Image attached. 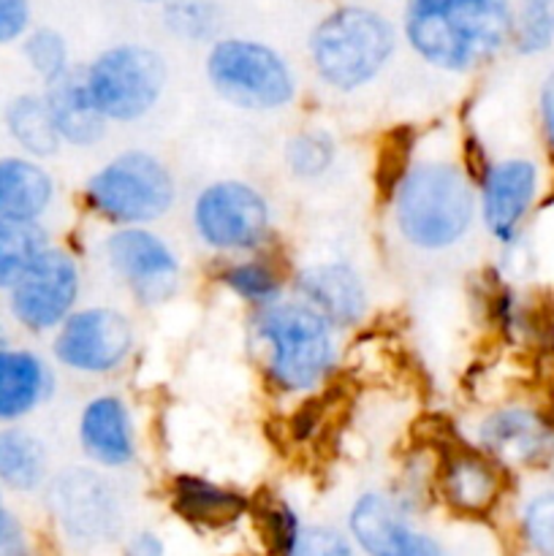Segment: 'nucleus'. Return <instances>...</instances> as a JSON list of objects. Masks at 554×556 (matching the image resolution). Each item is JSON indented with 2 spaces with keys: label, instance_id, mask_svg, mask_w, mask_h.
<instances>
[{
  "label": "nucleus",
  "instance_id": "1",
  "mask_svg": "<svg viewBox=\"0 0 554 556\" xmlns=\"http://www.w3.org/2000/svg\"><path fill=\"white\" fill-rule=\"evenodd\" d=\"M511 0H407L402 30L432 68L467 74L511 43Z\"/></svg>",
  "mask_w": 554,
  "mask_h": 556
},
{
  "label": "nucleus",
  "instance_id": "2",
  "mask_svg": "<svg viewBox=\"0 0 554 556\" xmlns=\"http://www.w3.org/2000/svg\"><path fill=\"white\" fill-rule=\"evenodd\" d=\"M476 220V190L459 163L418 161L394 185V223L416 250L440 253L470 231Z\"/></svg>",
  "mask_w": 554,
  "mask_h": 556
},
{
  "label": "nucleus",
  "instance_id": "3",
  "mask_svg": "<svg viewBox=\"0 0 554 556\" xmlns=\"http://www.w3.org/2000/svg\"><path fill=\"white\" fill-rule=\"evenodd\" d=\"M396 49V30L383 14L364 5H342L310 33L315 76L337 92H353L378 79Z\"/></svg>",
  "mask_w": 554,
  "mask_h": 556
},
{
  "label": "nucleus",
  "instance_id": "4",
  "mask_svg": "<svg viewBox=\"0 0 554 556\" xmlns=\"http://www.w3.org/2000/svg\"><path fill=\"white\" fill-rule=\"evenodd\" d=\"M335 326L304 302H275L255 315V337L266 345V369L288 394L313 391L337 358Z\"/></svg>",
  "mask_w": 554,
  "mask_h": 556
},
{
  "label": "nucleus",
  "instance_id": "5",
  "mask_svg": "<svg viewBox=\"0 0 554 556\" xmlns=\"http://www.w3.org/2000/svg\"><path fill=\"white\" fill-rule=\"evenodd\" d=\"M212 90L248 112H277L297 98V76L288 60L255 38H217L204 60Z\"/></svg>",
  "mask_w": 554,
  "mask_h": 556
},
{
  "label": "nucleus",
  "instance_id": "6",
  "mask_svg": "<svg viewBox=\"0 0 554 556\" xmlns=\"http://www.w3.org/2000/svg\"><path fill=\"white\" fill-rule=\"evenodd\" d=\"M85 199L103 220L147 226L172 210L177 182L161 157L144 150H125L87 179Z\"/></svg>",
  "mask_w": 554,
  "mask_h": 556
},
{
  "label": "nucleus",
  "instance_id": "7",
  "mask_svg": "<svg viewBox=\"0 0 554 556\" xmlns=\"http://www.w3.org/2000/svg\"><path fill=\"white\" fill-rule=\"evenodd\" d=\"M87 87L109 123H136L161 101L168 81L166 60L144 43H117L85 68Z\"/></svg>",
  "mask_w": 554,
  "mask_h": 556
},
{
  "label": "nucleus",
  "instance_id": "8",
  "mask_svg": "<svg viewBox=\"0 0 554 556\" xmlns=\"http://www.w3.org/2000/svg\"><path fill=\"white\" fill-rule=\"evenodd\" d=\"M193 228L201 242L221 253H248L261 248L269 237V201L253 185L239 179L212 182L196 195Z\"/></svg>",
  "mask_w": 554,
  "mask_h": 556
},
{
  "label": "nucleus",
  "instance_id": "9",
  "mask_svg": "<svg viewBox=\"0 0 554 556\" xmlns=\"http://www.w3.org/2000/svg\"><path fill=\"white\" fill-rule=\"evenodd\" d=\"M134 348V326L119 309H74L54 334L52 353L71 372L106 375L128 358Z\"/></svg>",
  "mask_w": 554,
  "mask_h": 556
},
{
  "label": "nucleus",
  "instance_id": "10",
  "mask_svg": "<svg viewBox=\"0 0 554 556\" xmlns=\"http://www.w3.org/2000/svg\"><path fill=\"white\" fill-rule=\"evenodd\" d=\"M9 291L11 313L25 329H58L74 313L76 299H79V264L65 250L47 248Z\"/></svg>",
  "mask_w": 554,
  "mask_h": 556
},
{
  "label": "nucleus",
  "instance_id": "11",
  "mask_svg": "<svg viewBox=\"0 0 554 556\" xmlns=\"http://www.w3.org/2000/svg\"><path fill=\"white\" fill-rule=\"evenodd\" d=\"M109 269L141 304H161L177 291L179 261L158 233L144 226H123L103 242Z\"/></svg>",
  "mask_w": 554,
  "mask_h": 556
},
{
  "label": "nucleus",
  "instance_id": "12",
  "mask_svg": "<svg viewBox=\"0 0 554 556\" xmlns=\"http://www.w3.org/2000/svg\"><path fill=\"white\" fill-rule=\"evenodd\" d=\"M348 527L367 556H449L435 538L413 530L402 510L378 492L356 500Z\"/></svg>",
  "mask_w": 554,
  "mask_h": 556
},
{
  "label": "nucleus",
  "instance_id": "13",
  "mask_svg": "<svg viewBox=\"0 0 554 556\" xmlns=\"http://www.w3.org/2000/svg\"><path fill=\"white\" fill-rule=\"evenodd\" d=\"M538 193V168L525 157L498 161L483 172L481 217L487 231L500 242H514L521 220Z\"/></svg>",
  "mask_w": 554,
  "mask_h": 556
},
{
  "label": "nucleus",
  "instance_id": "14",
  "mask_svg": "<svg viewBox=\"0 0 554 556\" xmlns=\"http://www.w3.org/2000/svg\"><path fill=\"white\" fill-rule=\"evenodd\" d=\"M299 302L310 304L331 326H356L367 313V288L358 271L342 261L307 266L293 280Z\"/></svg>",
  "mask_w": 554,
  "mask_h": 556
},
{
  "label": "nucleus",
  "instance_id": "15",
  "mask_svg": "<svg viewBox=\"0 0 554 556\" xmlns=\"http://www.w3.org/2000/svg\"><path fill=\"white\" fill-rule=\"evenodd\" d=\"M79 445L96 465L117 470L134 462L136 429L128 405L114 394H101L79 416Z\"/></svg>",
  "mask_w": 554,
  "mask_h": 556
},
{
  "label": "nucleus",
  "instance_id": "16",
  "mask_svg": "<svg viewBox=\"0 0 554 556\" xmlns=\"http://www.w3.org/2000/svg\"><path fill=\"white\" fill-rule=\"evenodd\" d=\"M52 503L58 519L76 538H101L117 525V503L106 483L90 470H71L58 478Z\"/></svg>",
  "mask_w": 554,
  "mask_h": 556
},
{
  "label": "nucleus",
  "instance_id": "17",
  "mask_svg": "<svg viewBox=\"0 0 554 556\" xmlns=\"http://www.w3.org/2000/svg\"><path fill=\"white\" fill-rule=\"evenodd\" d=\"M478 443L498 459L530 465L552 451L554 434L538 413L527 407H503L483 418L478 427Z\"/></svg>",
  "mask_w": 554,
  "mask_h": 556
},
{
  "label": "nucleus",
  "instance_id": "18",
  "mask_svg": "<svg viewBox=\"0 0 554 556\" xmlns=\"http://www.w3.org/2000/svg\"><path fill=\"white\" fill-rule=\"evenodd\" d=\"M52 123L58 128L60 139L74 147H96L106 136L109 119L96 106L87 87L85 71L71 65L63 76L49 81L43 92Z\"/></svg>",
  "mask_w": 554,
  "mask_h": 556
},
{
  "label": "nucleus",
  "instance_id": "19",
  "mask_svg": "<svg viewBox=\"0 0 554 556\" xmlns=\"http://www.w3.org/2000/svg\"><path fill=\"white\" fill-rule=\"evenodd\" d=\"M172 505L188 525L201 530H226L248 510L242 494L196 476H177L172 483Z\"/></svg>",
  "mask_w": 554,
  "mask_h": 556
},
{
  "label": "nucleus",
  "instance_id": "20",
  "mask_svg": "<svg viewBox=\"0 0 554 556\" xmlns=\"http://www.w3.org/2000/svg\"><path fill=\"white\" fill-rule=\"evenodd\" d=\"M52 375L30 351L0 348V421L27 416L47 400Z\"/></svg>",
  "mask_w": 554,
  "mask_h": 556
},
{
  "label": "nucleus",
  "instance_id": "21",
  "mask_svg": "<svg viewBox=\"0 0 554 556\" xmlns=\"http://www.w3.org/2000/svg\"><path fill=\"white\" fill-rule=\"evenodd\" d=\"M54 199L47 168L27 157H0V217L38 223Z\"/></svg>",
  "mask_w": 554,
  "mask_h": 556
},
{
  "label": "nucleus",
  "instance_id": "22",
  "mask_svg": "<svg viewBox=\"0 0 554 556\" xmlns=\"http://www.w3.org/2000/svg\"><path fill=\"white\" fill-rule=\"evenodd\" d=\"M440 489L451 508L481 514L498 500V472L473 451H451L440 470Z\"/></svg>",
  "mask_w": 554,
  "mask_h": 556
},
{
  "label": "nucleus",
  "instance_id": "23",
  "mask_svg": "<svg viewBox=\"0 0 554 556\" xmlns=\"http://www.w3.org/2000/svg\"><path fill=\"white\" fill-rule=\"evenodd\" d=\"M47 478V451L25 429H0V483L14 492H33Z\"/></svg>",
  "mask_w": 554,
  "mask_h": 556
},
{
  "label": "nucleus",
  "instance_id": "24",
  "mask_svg": "<svg viewBox=\"0 0 554 556\" xmlns=\"http://www.w3.org/2000/svg\"><path fill=\"white\" fill-rule=\"evenodd\" d=\"M5 125L16 144L36 157H49L60 150V134L52 123L43 96H20L5 109Z\"/></svg>",
  "mask_w": 554,
  "mask_h": 556
},
{
  "label": "nucleus",
  "instance_id": "25",
  "mask_svg": "<svg viewBox=\"0 0 554 556\" xmlns=\"http://www.w3.org/2000/svg\"><path fill=\"white\" fill-rule=\"evenodd\" d=\"M47 248L49 237L38 223L0 217V288L14 286Z\"/></svg>",
  "mask_w": 554,
  "mask_h": 556
},
{
  "label": "nucleus",
  "instance_id": "26",
  "mask_svg": "<svg viewBox=\"0 0 554 556\" xmlns=\"http://www.w3.org/2000/svg\"><path fill=\"white\" fill-rule=\"evenodd\" d=\"M163 25L179 41L212 43L223 27V11L215 0H166Z\"/></svg>",
  "mask_w": 554,
  "mask_h": 556
},
{
  "label": "nucleus",
  "instance_id": "27",
  "mask_svg": "<svg viewBox=\"0 0 554 556\" xmlns=\"http://www.w3.org/2000/svg\"><path fill=\"white\" fill-rule=\"evenodd\" d=\"M221 280L228 291L237 293L244 302L255 304L259 309L280 302L282 296L280 271L261 258L237 261V264L226 266V269L221 271Z\"/></svg>",
  "mask_w": 554,
  "mask_h": 556
},
{
  "label": "nucleus",
  "instance_id": "28",
  "mask_svg": "<svg viewBox=\"0 0 554 556\" xmlns=\"http://www.w3.org/2000/svg\"><path fill=\"white\" fill-rule=\"evenodd\" d=\"M337 157V144L326 130L310 128L291 136L286 144V163L293 177L318 179L331 168Z\"/></svg>",
  "mask_w": 554,
  "mask_h": 556
},
{
  "label": "nucleus",
  "instance_id": "29",
  "mask_svg": "<svg viewBox=\"0 0 554 556\" xmlns=\"http://www.w3.org/2000/svg\"><path fill=\"white\" fill-rule=\"evenodd\" d=\"M22 52H25L27 65L41 76L43 85L54 81L71 68L68 43L52 27H38V30L27 33L25 43H22Z\"/></svg>",
  "mask_w": 554,
  "mask_h": 556
},
{
  "label": "nucleus",
  "instance_id": "30",
  "mask_svg": "<svg viewBox=\"0 0 554 556\" xmlns=\"http://www.w3.org/2000/svg\"><path fill=\"white\" fill-rule=\"evenodd\" d=\"M554 38V11L549 3H521L514 11V27H511V43L516 52L536 54L552 43Z\"/></svg>",
  "mask_w": 554,
  "mask_h": 556
},
{
  "label": "nucleus",
  "instance_id": "31",
  "mask_svg": "<svg viewBox=\"0 0 554 556\" xmlns=\"http://www.w3.org/2000/svg\"><path fill=\"white\" fill-rule=\"evenodd\" d=\"M259 521L261 535H264L269 552L275 556H291L293 543H297L299 532H302L293 510L282 503H269L266 508L259 510Z\"/></svg>",
  "mask_w": 554,
  "mask_h": 556
},
{
  "label": "nucleus",
  "instance_id": "32",
  "mask_svg": "<svg viewBox=\"0 0 554 556\" xmlns=\"http://www.w3.org/2000/svg\"><path fill=\"white\" fill-rule=\"evenodd\" d=\"M527 543L538 556H554V492L530 500L521 519Z\"/></svg>",
  "mask_w": 554,
  "mask_h": 556
},
{
  "label": "nucleus",
  "instance_id": "33",
  "mask_svg": "<svg viewBox=\"0 0 554 556\" xmlns=\"http://www.w3.org/2000/svg\"><path fill=\"white\" fill-rule=\"evenodd\" d=\"M291 556H356L342 532L331 527H302Z\"/></svg>",
  "mask_w": 554,
  "mask_h": 556
},
{
  "label": "nucleus",
  "instance_id": "34",
  "mask_svg": "<svg viewBox=\"0 0 554 556\" xmlns=\"http://www.w3.org/2000/svg\"><path fill=\"white\" fill-rule=\"evenodd\" d=\"M30 27V0H0V43L22 38Z\"/></svg>",
  "mask_w": 554,
  "mask_h": 556
},
{
  "label": "nucleus",
  "instance_id": "35",
  "mask_svg": "<svg viewBox=\"0 0 554 556\" xmlns=\"http://www.w3.org/2000/svg\"><path fill=\"white\" fill-rule=\"evenodd\" d=\"M0 556H33L25 527L5 508H0Z\"/></svg>",
  "mask_w": 554,
  "mask_h": 556
},
{
  "label": "nucleus",
  "instance_id": "36",
  "mask_svg": "<svg viewBox=\"0 0 554 556\" xmlns=\"http://www.w3.org/2000/svg\"><path fill=\"white\" fill-rule=\"evenodd\" d=\"M541 123L549 144L554 147V74L541 87Z\"/></svg>",
  "mask_w": 554,
  "mask_h": 556
},
{
  "label": "nucleus",
  "instance_id": "37",
  "mask_svg": "<svg viewBox=\"0 0 554 556\" xmlns=\"http://www.w3.org/2000/svg\"><path fill=\"white\" fill-rule=\"evenodd\" d=\"M128 556H166V552H163V543L155 535L144 532V535H139L130 543Z\"/></svg>",
  "mask_w": 554,
  "mask_h": 556
},
{
  "label": "nucleus",
  "instance_id": "38",
  "mask_svg": "<svg viewBox=\"0 0 554 556\" xmlns=\"http://www.w3.org/2000/svg\"><path fill=\"white\" fill-rule=\"evenodd\" d=\"M521 3H549V0H521Z\"/></svg>",
  "mask_w": 554,
  "mask_h": 556
},
{
  "label": "nucleus",
  "instance_id": "39",
  "mask_svg": "<svg viewBox=\"0 0 554 556\" xmlns=\"http://www.w3.org/2000/svg\"><path fill=\"white\" fill-rule=\"evenodd\" d=\"M141 3H166V0H141Z\"/></svg>",
  "mask_w": 554,
  "mask_h": 556
},
{
  "label": "nucleus",
  "instance_id": "40",
  "mask_svg": "<svg viewBox=\"0 0 554 556\" xmlns=\"http://www.w3.org/2000/svg\"><path fill=\"white\" fill-rule=\"evenodd\" d=\"M0 508H3V500H0Z\"/></svg>",
  "mask_w": 554,
  "mask_h": 556
}]
</instances>
